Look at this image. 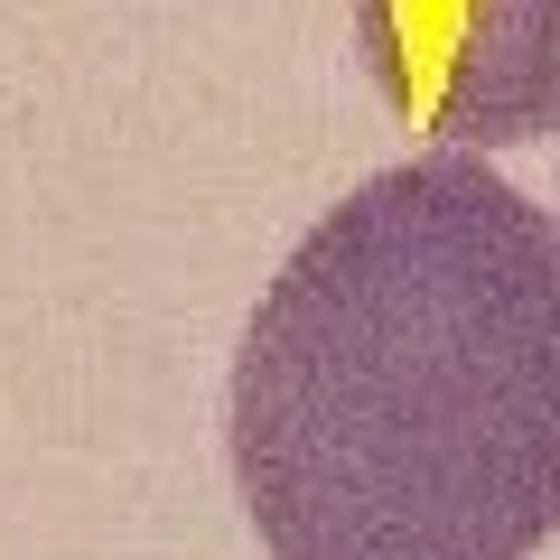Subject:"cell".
<instances>
[{
  "mask_svg": "<svg viewBox=\"0 0 560 560\" xmlns=\"http://www.w3.org/2000/svg\"><path fill=\"white\" fill-rule=\"evenodd\" d=\"M271 560H533L560 533V224L477 150L364 178L234 355Z\"/></svg>",
  "mask_w": 560,
  "mask_h": 560,
  "instance_id": "6da1fadb",
  "label": "cell"
},
{
  "mask_svg": "<svg viewBox=\"0 0 560 560\" xmlns=\"http://www.w3.org/2000/svg\"><path fill=\"white\" fill-rule=\"evenodd\" d=\"M448 150H514L560 131V0H467L440 75Z\"/></svg>",
  "mask_w": 560,
  "mask_h": 560,
  "instance_id": "7a4b0ae2",
  "label": "cell"
}]
</instances>
